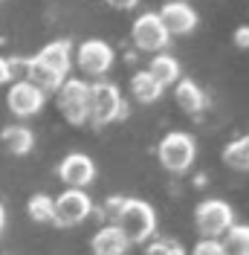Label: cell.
<instances>
[{"label": "cell", "mask_w": 249, "mask_h": 255, "mask_svg": "<svg viewBox=\"0 0 249 255\" xmlns=\"http://www.w3.org/2000/svg\"><path fill=\"white\" fill-rule=\"evenodd\" d=\"M113 226L124 235L127 244H142V241H148L151 235H154L156 215H154V209L148 206L145 200H133V197H127V200H122V209L116 212Z\"/></svg>", "instance_id": "cell-1"}, {"label": "cell", "mask_w": 249, "mask_h": 255, "mask_svg": "<svg viewBox=\"0 0 249 255\" xmlns=\"http://www.w3.org/2000/svg\"><path fill=\"white\" fill-rule=\"evenodd\" d=\"M124 116V102L116 84H90V96H87V122L96 128L108 125L113 119Z\"/></svg>", "instance_id": "cell-2"}, {"label": "cell", "mask_w": 249, "mask_h": 255, "mask_svg": "<svg viewBox=\"0 0 249 255\" xmlns=\"http://www.w3.org/2000/svg\"><path fill=\"white\" fill-rule=\"evenodd\" d=\"M156 154H159V162H162V168L165 171H171V174H183L191 168V162H194V154H197V145L194 139L183 133V130H171V133H165L162 136V142L156 148Z\"/></svg>", "instance_id": "cell-3"}, {"label": "cell", "mask_w": 249, "mask_h": 255, "mask_svg": "<svg viewBox=\"0 0 249 255\" xmlns=\"http://www.w3.org/2000/svg\"><path fill=\"white\" fill-rule=\"evenodd\" d=\"M194 223L197 232L209 241H220L235 226V212L226 200H203L194 209Z\"/></svg>", "instance_id": "cell-4"}, {"label": "cell", "mask_w": 249, "mask_h": 255, "mask_svg": "<svg viewBox=\"0 0 249 255\" xmlns=\"http://www.w3.org/2000/svg\"><path fill=\"white\" fill-rule=\"evenodd\" d=\"M93 212V200L84 189H67L52 200V221L58 226H76Z\"/></svg>", "instance_id": "cell-5"}, {"label": "cell", "mask_w": 249, "mask_h": 255, "mask_svg": "<svg viewBox=\"0 0 249 255\" xmlns=\"http://www.w3.org/2000/svg\"><path fill=\"white\" fill-rule=\"evenodd\" d=\"M87 96H90V84L81 79H67L58 87V108L70 125L87 122Z\"/></svg>", "instance_id": "cell-6"}, {"label": "cell", "mask_w": 249, "mask_h": 255, "mask_svg": "<svg viewBox=\"0 0 249 255\" xmlns=\"http://www.w3.org/2000/svg\"><path fill=\"white\" fill-rule=\"evenodd\" d=\"M130 38H133L136 49H142V52H159V49L168 47V41H171L156 12H148V15L136 17L133 26H130Z\"/></svg>", "instance_id": "cell-7"}, {"label": "cell", "mask_w": 249, "mask_h": 255, "mask_svg": "<svg viewBox=\"0 0 249 255\" xmlns=\"http://www.w3.org/2000/svg\"><path fill=\"white\" fill-rule=\"evenodd\" d=\"M110 64H113V49L105 41L90 38V41H84L78 47V67H81V73H87V76H105L110 70Z\"/></svg>", "instance_id": "cell-8"}, {"label": "cell", "mask_w": 249, "mask_h": 255, "mask_svg": "<svg viewBox=\"0 0 249 255\" xmlns=\"http://www.w3.org/2000/svg\"><path fill=\"white\" fill-rule=\"evenodd\" d=\"M156 15L162 20L168 38L171 35H188V32H194V26H197V12L188 3H183V0H168Z\"/></svg>", "instance_id": "cell-9"}, {"label": "cell", "mask_w": 249, "mask_h": 255, "mask_svg": "<svg viewBox=\"0 0 249 255\" xmlns=\"http://www.w3.org/2000/svg\"><path fill=\"white\" fill-rule=\"evenodd\" d=\"M6 105H9V111L15 113V116H35V113L44 108V93L29 84L26 79L15 81L12 87H9V99H6Z\"/></svg>", "instance_id": "cell-10"}, {"label": "cell", "mask_w": 249, "mask_h": 255, "mask_svg": "<svg viewBox=\"0 0 249 255\" xmlns=\"http://www.w3.org/2000/svg\"><path fill=\"white\" fill-rule=\"evenodd\" d=\"M58 177L70 189H84L90 186L96 177V162L87 154H67L58 165Z\"/></svg>", "instance_id": "cell-11"}, {"label": "cell", "mask_w": 249, "mask_h": 255, "mask_svg": "<svg viewBox=\"0 0 249 255\" xmlns=\"http://www.w3.org/2000/svg\"><path fill=\"white\" fill-rule=\"evenodd\" d=\"M70 41H52V44H47V47L41 49L32 61L41 64L44 70H49L52 76H58V79H67V73H70V64H73V58H70Z\"/></svg>", "instance_id": "cell-12"}, {"label": "cell", "mask_w": 249, "mask_h": 255, "mask_svg": "<svg viewBox=\"0 0 249 255\" xmlns=\"http://www.w3.org/2000/svg\"><path fill=\"white\" fill-rule=\"evenodd\" d=\"M32 145H35V136H32L29 128L23 125H9L0 130V148L6 151V154H15V157H23V154H29Z\"/></svg>", "instance_id": "cell-13"}, {"label": "cell", "mask_w": 249, "mask_h": 255, "mask_svg": "<svg viewBox=\"0 0 249 255\" xmlns=\"http://www.w3.org/2000/svg\"><path fill=\"white\" fill-rule=\"evenodd\" d=\"M90 247H93V255H124L127 241H124V235L110 223V226H102V229L96 232L93 241H90Z\"/></svg>", "instance_id": "cell-14"}, {"label": "cell", "mask_w": 249, "mask_h": 255, "mask_svg": "<svg viewBox=\"0 0 249 255\" xmlns=\"http://www.w3.org/2000/svg\"><path fill=\"white\" fill-rule=\"evenodd\" d=\"M174 99H177V105H180L186 113H200L203 105H206V96H203V90L191 79H180V81H177Z\"/></svg>", "instance_id": "cell-15"}, {"label": "cell", "mask_w": 249, "mask_h": 255, "mask_svg": "<svg viewBox=\"0 0 249 255\" xmlns=\"http://www.w3.org/2000/svg\"><path fill=\"white\" fill-rule=\"evenodd\" d=\"M148 76L159 84V87H165V84H177L180 81V64L177 58L171 55H156L151 67H148Z\"/></svg>", "instance_id": "cell-16"}, {"label": "cell", "mask_w": 249, "mask_h": 255, "mask_svg": "<svg viewBox=\"0 0 249 255\" xmlns=\"http://www.w3.org/2000/svg\"><path fill=\"white\" fill-rule=\"evenodd\" d=\"M223 162L235 171H249V136L232 139L223 148Z\"/></svg>", "instance_id": "cell-17"}, {"label": "cell", "mask_w": 249, "mask_h": 255, "mask_svg": "<svg viewBox=\"0 0 249 255\" xmlns=\"http://www.w3.org/2000/svg\"><path fill=\"white\" fill-rule=\"evenodd\" d=\"M130 93L136 96V102L148 105V102H156V99H159L162 87L148 76V70H142V73H136V76L130 79Z\"/></svg>", "instance_id": "cell-18"}, {"label": "cell", "mask_w": 249, "mask_h": 255, "mask_svg": "<svg viewBox=\"0 0 249 255\" xmlns=\"http://www.w3.org/2000/svg\"><path fill=\"white\" fill-rule=\"evenodd\" d=\"M226 255H247L249 247V226H232L226 232V241H220Z\"/></svg>", "instance_id": "cell-19"}, {"label": "cell", "mask_w": 249, "mask_h": 255, "mask_svg": "<svg viewBox=\"0 0 249 255\" xmlns=\"http://www.w3.org/2000/svg\"><path fill=\"white\" fill-rule=\"evenodd\" d=\"M26 209L35 223H52V197L49 194H35Z\"/></svg>", "instance_id": "cell-20"}, {"label": "cell", "mask_w": 249, "mask_h": 255, "mask_svg": "<svg viewBox=\"0 0 249 255\" xmlns=\"http://www.w3.org/2000/svg\"><path fill=\"white\" fill-rule=\"evenodd\" d=\"M148 255H186V250L177 241H156Z\"/></svg>", "instance_id": "cell-21"}, {"label": "cell", "mask_w": 249, "mask_h": 255, "mask_svg": "<svg viewBox=\"0 0 249 255\" xmlns=\"http://www.w3.org/2000/svg\"><path fill=\"white\" fill-rule=\"evenodd\" d=\"M191 255H226V250H223V244L220 241H209L203 238L197 247H194V253Z\"/></svg>", "instance_id": "cell-22"}, {"label": "cell", "mask_w": 249, "mask_h": 255, "mask_svg": "<svg viewBox=\"0 0 249 255\" xmlns=\"http://www.w3.org/2000/svg\"><path fill=\"white\" fill-rule=\"evenodd\" d=\"M235 47L249 49V26H238L235 29Z\"/></svg>", "instance_id": "cell-23"}, {"label": "cell", "mask_w": 249, "mask_h": 255, "mask_svg": "<svg viewBox=\"0 0 249 255\" xmlns=\"http://www.w3.org/2000/svg\"><path fill=\"white\" fill-rule=\"evenodd\" d=\"M122 200H124V197H110V200H108V209H105L108 221H113V218H116V212L122 209Z\"/></svg>", "instance_id": "cell-24"}, {"label": "cell", "mask_w": 249, "mask_h": 255, "mask_svg": "<svg viewBox=\"0 0 249 255\" xmlns=\"http://www.w3.org/2000/svg\"><path fill=\"white\" fill-rule=\"evenodd\" d=\"M108 6H113V9H122V12H127V9H133L139 0H105Z\"/></svg>", "instance_id": "cell-25"}, {"label": "cell", "mask_w": 249, "mask_h": 255, "mask_svg": "<svg viewBox=\"0 0 249 255\" xmlns=\"http://www.w3.org/2000/svg\"><path fill=\"white\" fill-rule=\"evenodd\" d=\"M6 81H12V67L6 58H0V84H6Z\"/></svg>", "instance_id": "cell-26"}, {"label": "cell", "mask_w": 249, "mask_h": 255, "mask_svg": "<svg viewBox=\"0 0 249 255\" xmlns=\"http://www.w3.org/2000/svg\"><path fill=\"white\" fill-rule=\"evenodd\" d=\"M3 223H6V212H3V206H0V232H3Z\"/></svg>", "instance_id": "cell-27"}, {"label": "cell", "mask_w": 249, "mask_h": 255, "mask_svg": "<svg viewBox=\"0 0 249 255\" xmlns=\"http://www.w3.org/2000/svg\"><path fill=\"white\" fill-rule=\"evenodd\" d=\"M247 255H249V247H247Z\"/></svg>", "instance_id": "cell-28"}]
</instances>
